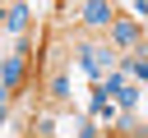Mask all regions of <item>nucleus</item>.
I'll return each mask as SVG.
<instances>
[{
    "label": "nucleus",
    "instance_id": "5",
    "mask_svg": "<svg viewBox=\"0 0 148 138\" xmlns=\"http://www.w3.org/2000/svg\"><path fill=\"white\" fill-rule=\"evenodd\" d=\"M23 14H28V9H23V5H14V9H9V28H14V32H18V28H23Z\"/></svg>",
    "mask_w": 148,
    "mask_h": 138
},
{
    "label": "nucleus",
    "instance_id": "3",
    "mask_svg": "<svg viewBox=\"0 0 148 138\" xmlns=\"http://www.w3.org/2000/svg\"><path fill=\"white\" fill-rule=\"evenodd\" d=\"M18 78H23V55H9V64H5V92H14Z\"/></svg>",
    "mask_w": 148,
    "mask_h": 138
},
{
    "label": "nucleus",
    "instance_id": "4",
    "mask_svg": "<svg viewBox=\"0 0 148 138\" xmlns=\"http://www.w3.org/2000/svg\"><path fill=\"white\" fill-rule=\"evenodd\" d=\"M134 37H139V28H134V23H116V41H120V46H130Z\"/></svg>",
    "mask_w": 148,
    "mask_h": 138
},
{
    "label": "nucleus",
    "instance_id": "7",
    "mask_svg": "<svg viewBox=\"0 0 148 138\" xmlns=\"http://www.w3.org/2000/svg\"><path fill=\"white\" fill-rule=\"evenodd\" d=\"M130 69H134L139 78H148V60H130Z\"/></svg>",
    "mask_w": 148,
    "mask_h": 138
},
{
    "label": "nucleus",
    "instance_id": "1",
    "mask_svg": "<svg viewBox=\"0 0 148 138\" xmlns=\"http://www.w3.org/2000/svg\"><path fill=\"white\" fill-rule=\"evenodd\" d=\"M79 64H83L88 74H102V69L111 64V51H92V46H88V51H79Z\"/></svg>",
    "mask_w": 148,
    "mask_h": 138
},
{
    "label": "nucleus",
    "instance_id": "6",
    "mask_svg": "<svg viewBox=\"0 0 148 138\" xmlns=\"http://www.w3.org/2000/svg\"><path fill=\"white\" fill-rule=\"evenodd\" d=\"M116 101H120V106H134V101H139V87H125V92H120Z\"/></svg>",
    "mask_w": 148,
    "mask_h": 138
},
{
    "label": "nucleus",
    "instance_id": "2",
    "mask_svg": "<svg viewBox=\"0 0 148 138\" xmlns=\"http://www.w3.org/2000/svg\"><path fill=\"white\" fill-rule=\"evenodd\" d=\"M79 14H83L88 23H111V5H102V0H92V5H83Z\"/></svg>",
    "mask_w": 148,
    "mask_h": 138
}]
</instances>
